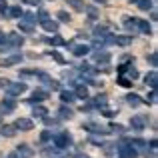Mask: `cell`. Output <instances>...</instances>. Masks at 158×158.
<instances>
[{"instance_id":"obj_20","label":"cell","mask_w":158,"mask_h":158,"mask_svg":"<svg viewBox=\"0 0 158 158\" xmlns=\"http://www.w3.org/2000/svg\"><path fill=\"white\" fill-rule=\"evenodd\" d=\"M18 30H22V32H34V24H32V22H26V20H20Z\"/></svg>"},{"instance_id":"obj_31","label":"cell","mask_w":158,"mask_h":158,"mask_svg":"<svg viewBox=\"0 0 158 158\" xmlns=\"http://www.w3.org/2000/svg\"><path fill=\"white\" fill-rule=\"evenodd\" d=\"M136 24H138V20H126V22H124V26H126V30H134Z\"/></svg>"},{"instance_id":"obj_43","label":"cell","mask_w":158,"mask_h":158,"mask_svg":"<svg viewBox=\"0 0 158 158\" xmlns=\"http://www.w3.org/2000/svg\"><path fill=\"white\" fill-rule=\"evenodd\" d=\"M6 158H20V156H18V154H16V152H12V154H8Z\"/></svg>"},{"instance_id":"obj_29","label":"cell","mask_w":158,"mask_h":158,"mask_svg":"<svg viewBox=\"0 0 158 158\" xmlns=\"http://www.w3.org/2000/svg\"><path fill=\"white\" fill-rule=\"evenodd\" d=\"M10 16H12V18H18V16H22V10H20V6L10 8Z\"/></svg>"},{"instance_id":"obj_12","label":"cell","mask_w":158,"mask_h":158,"mask_svg":"<svg viewBox=\"0 0 158 158\" xmlns=\"http://www.w3.org/2000/svg\"><path fill=\"white\" fill-rule=\"evenodd\" d=\"M144 122H146V120H144L142 116H132V120H130V124H132V128H134V130H142V128H144Z\"/></svg>"},{"instance_id":"obj_1","label":"cell","mask_w":158,"mask_h":158,"mask_svg":"<svg viewBox=\"0 0 158 158\" xmlns=\"http://www.w3.org/2000/svg\"><path fill=\"white\" fill-rule=\"evenodd\" d=\"M8 96L14 98V96H20L22 92H26V84L24 82H8Z\"/></svg>"},{"instance_id":"obj_41","label":"cell","mask_w":158,"mask_h":158,"mask_svg":"<svg viewBox=\"0 0 158 158\" xmlns=\"http://www.w3.org/2000/svg\"><path fill=\"white\" fill-rule=\"evenodd\" d=\"M150 64H156V52L150 54Z\"/></svg>"},{"instance_id":"obj_7","label":"cell","mask_w":158,"mask_h":158,"mask_svg":"<svg viewBox=\"0 0 158 158\" xmlns=\"http://www.w3.org/2000/svg\"><path fill=\"white\" fill-rule=\"evenodd\" d=\"M18 62H22V54H14L10 58H0V66H14Z\"/></svg>"},{"instance_id":"obj_13","label":"cell","mask_w":158,"mask_h":158,"mask_svg":"<svg viewBox=\"0 0 158 158\" xmlns=\"http://www.w3.org/2000/svg\"><path fill=\"white\" fill-rule=\"evenodd\" d=\"M84 128H86L88 132H102V134H108V132H110V128H102V126H98V124H92V122L86 124Z\"/></svg>"},{"instance_id":"obj_16","label":"cell","mask_w":158,"mask_h":158,"mask_svg":"<svg viewBox=\"0 0 158 158\" xmlns=\"http://www.w3.org/2000/svg\"><path fill=\"white\" fill-rule=\"evenodd\" d=\"M126 102L130 106H140V104H142V98H140L138 94H128V96H126Z\"/></svg>"},{"instance_id":"obj_45","label":"cell","mask_w":158,"mask_h":158,"mask_svg":"<svg viewBox=\"0 0 158 158\" xmlns=\"http://www.w3.org/2000/svg\"><path fill=\"white\" fill-rule=\"evenodd\" d=\"M130 2H138V0H130Z\"/></svg>"},{"instance_id":"obj_40","label":"cell","mask_w":158,"mask_h":158,"mask_svg":"<svg viewBox=\"0 0 158 158\" xmlns=\"http://www.w3.org/2000/svg\"><path fill=\"white\" fill-rule=\"evenodd\" d=\"M102 114H104V116H108V118H110V116H114V112H112V110H108V108H106V110L102 112Z\"/></svg>"},{"instance_id":"obj_18","label":"cell","mask_w":158,"mask_h":158,"mask_svg":"<svg viewBox=\"0 0 158 158\" xmlns=\"http://www.w3.org/2000/svg\"><path fill=\"white\" fill-rule=\"evenodd\" d=\"M40 24H42V28H44L46 32H56V30H58V24L52 22V20H44V22H40Z\"/></svg>"},{"instance_id":"obj_47","label":"cell","mask_w":158,"mask_h":158,"mask_svg":"<svg viewBox=\"0 0 158 158\" xmlns=\"http://www.w3.org/2000/svg\"><path fill=\"white\" fill-rule=\"evenodd\" d=\"M80 158H86V156H80Z\"/></svg>"},{"instance_id":"obj_37","label":"cell","mask_w":158,"mask_h":158,"mask_svg":"<svg viewBox=\"0 0 158 158\" xmlns=\"http://www.w3.org/2000/svg\"><path fill=\"white\" fill-rule=\"evenodd\" d=\"M58 20H60V22H68L70 16L66 14V12H58Z\"/></svg>"},{"instance_id":"obj_28","label":"cell","mask_w":158,"mask_h":158,"mask_svg":"<svg viewBox=\"0 0 158 158\" xmlns=\"http://www.w3.org/2000/svg\"><path fill=\"white\" fill-rule=\"evenodd\" d=\"M34 116L44 118V116H46V108H44V106H36V108H34Z\"/></svg>"},{"instance_id":"obj_34","label":"cell","mask_w":158,"mask_h":158,"mask_svg":"<svg viewBox=\"0 0 158 158\" xmlns=\"http://www.w3.org/2000/svg\"><path fill=\"white\" fill-rule=\"evenodd\" d=\"M36 20H38V22H44V20H48V12H46V10H40L38 16H36Z\"/></svg>"},{"instance_id":"obj_19","label":"cell","mask_w":158,"mask_h":158,"mask_svg":"<svg viewBox=\"0 0 158 158\" xmlns=\"http://www.w3.org/2000/svg\"><path fill=\"white\" fill-rule=\"evenodd\" d=\"M114 42L118 44V46H130V44H132V38H130V36H116Z\"/></svg>"},{"instance_id":"obj_27","label":"cell","mask_w":158,"mask_h":158,"mask_svg":"<svg viewBox=\"0 0 158 158\" xmlns=\"http://www.w3.org/2000/svg\"><path fill=\"white\" fill-rule=\"evenodd\" d=\"M70 116H72V110L66 108V106H62L60 108V118H70Z\"/></svg>"},{"instance_id":"obj_5","label":"cell","mask_w":158,"mask_h":158,"mask_svg":"<svg viewBox=\"0 0 158 158\" xmlns=\"http://www.w3.org/2000/svg\"><path fill=\"white\" fill-rule=\"evenodd\" d=\"M14 128H20V130H32V128H34V124H32L30 118H18L14 122Z\"/></svg>"},{"instance_id":"obj_38","label":"cell","mask_w":158,"mask_h":158,"mask_svg":"<svg viewBox=\"0 0 158 158\" xmlns=\"http://www.w3.org/2000/svg\"><path fill=\"white\" fill-rule=\"evenodd\" d=\"M102 148H104V152H106V154H112V152L116 150V146H110V144H102Z\"/></svg>"},{"instance_id":"obj_6","label":"cell","mask_w":158,"mask_h":158,"mask_svg":"<svg viewBox=\"0 0 158 158\" xmlns=\"http://www.w3.org/2000/svg\"><path fill=\"white\" fill-rule=\"evenodd\" d=\"M16 106V102L12 100V98H6V100L0 102V114H8V112H12Z\"/></svg>"},{"instance_id":"obj_44","label":"cell","mask_w":158,"mask_h":158,"mask_svg":"<svg viewBox=\"0 0 158 158\" xmlns=\"http://www.w3.org/2000/svg\"><path fill=\"white\" fill-rule=\"evenodd\" d=\"M96 2H106V0H96Z\"/></svg>"},{"instance_id":"obj_24","label":"cell","mask_w":158,"mask_h":158,"mask_svg":"<svg viewBox=\"0 0 158 158\" xmlns=\"http://www.w3.org/2000/svg\"><path fill=\"white\" fill-rule=\"evenodd\" d=\"M138 6H140V10H150L152 8V0H140Z\"/></svg>"},{"instance_id":"obj_46","label":"cell","mask_w":158,"mask_h":158,"mask_svg":"<svg viewBox=\"0 0 158 158\" xmlns=\"http://www.w3.org/2000/svg\"><path fill=\"white\" fill-rule=\"evenodd\" d=\"M0 120H2V114H0Z\"/></svg>"},{"instance_id":"obj_42","label":"cell","mask_w":158,"mask_h":158,"mask_svg":"<svg viewBox=\"0 0 158 158\" xmlns=\"http://www.w3.org/2000/svg\"><path fill=\"white\" fill-rule=\"evenodd\" d=\"M6 86H8V80H6V78H4V80H0V88H6Z\"/></svg>"},{"instance_id":"obj_10","label":"cell","mask_w":158,"mask_h":158,"mask_svg":"<svg viewBox=\"0 0 158 158\" xmlns=\"http://www.w3.org/2000/svg\"><path fill=\"white\" fill-rule=\"evenodd\" d=\"M0 134H2V136H6V138H12V136L16 134V128L12 126V124H4V126L0 128Z\"/></svg>"},{"instance_id":"obj_21","label":"cell","mask_w":158,"mask_h":158,"mask_svg":"<svg viewBox=\"0 0 158 158\" xmlns=\"http://www.w3.org/2000/svg\"><path fill=\"white\" fill-rule=\"evenodd\" d=\"M136 26H138V28H140V32H144V34H150V32H152L150 24H148L146 20H138V24H136Z\"/></svg>"},{"instance_id":"obj_4","label":"cell","mask_w":158,"mask_h":158,"mask_svg":"<svg viewBox=\"0 0 158 158\" xmlns=\"http://www.w3.org/2000/svg\"><path fill=\"white\" fill-rule=\"evenodd\" d=\"M16 154H18L20 158H32V156H34V150H32L30 146H26V144H18Z\"/></svg>"},{"instance_id":"obj_9","label":"cell","mask_w":158,"mask_h":158,"mask_svg":"<svg viewBox=\"0 0 158 158\" xmlns=\"http://www.w3.org/2000/svg\"><path fill=\"white\" fill-rule=\"evenodd\" d=\"M6 40H8V42H10L14 48H18V46H22V44H24V38H22L20 34H8Z\"/></svg>"},{"instance_id":"obj_36","label":"cell","mask_w":158,"mask_h":158,"mask_svg":"<svg viewBox=\"0 0 158 158\" xmlns=\"http://www.w3.org/2000/svg\"><path fill=\"white\" fill-rule=\"evenodd\" d=\"M6 10H8L6 0H0V14H2V16H6Z\"/></svg>"},{"instance_id":"obj_23","label":"cell","mask_w":158,"mask_h":158,"mask_svg":"<svg viewBox=\"0 0 158 158\" xmlns=\"http://www.w3.org/2000/svg\"><path fill=\"white\" fill-rule=\"evenodd\" d=\"M60 98H62V102H72L74 100V94L68 92V90H62V92H60Z\"/></svg>"},{"instance_id":"obj_11","label":"cell","mask_w":158,"mask_h":158,"mask_svg":"<svg viewBox=\"0 0 158 158\" xmlns=\"http://www.w3.org/2000/svg\"><path fill=\"white\" fill-rule=\"evenodd\" d=\"M46 98H48V92H46V90H34V92H32L30 102H40V100H46Z\"/></svg>"},{"instance_id":"obj_14","label":"cell","mask_w":158,"mask_h":158,"mask_svg":"<svg viewBox=\"0 0 158 158\" xmlns=\"http://www.w3.org/2000/svg\"><path fill=\"white\" fill-rule=\"evenodd\" d=\"M72 52H74V56H86V54L90 52V48L86 46V44H78V46L72 48Z\"/></svg>"},{"instance_id":"obj_25","label":"cell","mask_w":158,"mask_h":158,"mask_svg":"<svg viewBox=\"0 0 158 158\" xmlns=\"http://www.w3.org/2000/svg\"><path fill=\"white\" fill-rule=\"evenodd\" d=\"M66 2H70V6H72L74 10H82V8H84V4H82L80 0H66Z\"/></svg>"},{"instance_id":"obj_33","label":"cell","mask_w":158,"mask_h":158,"mask_svg":"<svg viewBox=\"0 0 158 158\" xmlns=\"http://www.w3.org/2000/svg\"><path fill=\"white\" fill-rule=\"evenodd\" d=\"M50 44H54V46H62L64 40H62V36H54V38H50Z\"/></svg>"},{"instance_id":"obj_3","label":"cell","mask_w":158,"mask_h":158,"mask_svg":"<svg viewBox=\"0 0 158 158\" xmlns=\"http://www.w3.org/2000/svg\"><path fill=\"white\" fill-rule=\"evenodd\" d=\"M70 142H72V138H70V134H66V132H62V134H58L56 138H54V144H56L58 148L70 146Z\"/></svg>"},{"instance_id":"obj_26","label":"cell","mask_w":158,"mask_h":158,"mask_svg":"<svg viewBox=\"0 0 158 158\" xmlns=\"http://www.w3.org/2000/svg\"><path fill=\"white\" fill-rule=\"evenodd\" d=\"M50 56H52V58H54V60H56V62H60V64H66L64 56H62L60 52H56V50H54V52H50Z\"/></svg>"},{"instance_id":"obj_39","label":"cell","mask_w":158,"mask_h":158,"mask_svg":"<svg viewBox=\"0 0 158 158\" xmlns=\"http://www.w3.org/2000/svg\"><path fill=\"white\" fill-rule=\"evenodd\" d=\"M20 76H24V78L26 76H36V72L34 70H20Z\"/></svg>"},{"instance_id":"obj_2","label":"cell","mask_w":158,"mask_h":158,"mask_svg":"<svg viewBox=\"0 0 158 158\" xmlns=\"http://www.w3.org/2000/svg\"><path fill=\"white\" fill-rule=\"evenodd\" d=\"M118 156L120 158H136V150L132 144L128 142H120L118 144Z\"/></svg>"},{"instance_id":"obj_32","label":"cell","mask_w":158,"mask_h":158,"mask_svg":"<svg viewBox=\"0 0 158 158\" xmlns=\"http://www.w3.org/2000/svg\"><path fill=\"white\" fill-rule=\"evenodd\" d=\"M50 138H52V132L50 130H44L42 134H40V140H42V142H48Z\"/></svg>"},{"instance_id":"obj_17","label":"cell","mask_w":158,"mask_h":158,"mask_svg":"<svg viewBox=\"0 0 158 158\" xmlns=\"http://www.w3.org/2000/svg\"><path fill=\"white\" fill-rule=\"evenodd\" d=\"M94 60H96V62H102V64H106V62H110V54L98 50L96 54H94Z\"/></svg>"},{"instance_id":"obj_22","label":"cell","mask_w":158,"mask_h":158,"mask_svg":"<svg viewBox=\"0 0 158 158\" xmlns=\"http://www.w3.org/2000/svg\"><path fill=\"white\" fill-rule=\"evenodd\" d=\"M156 78H158V74L156 72H150V74H146L144 80H146V84H150L152 88H154V86H156Z\"/></svg>"},{"instance_id":"obj_30","label":"cell","mask_w":158,"mask_h":158,"mask_svg":"<svg viewBox=\"0 0 158 158\" xmlns=\"http://www.w3.org/2000/svg\"><path fill=\"white\" fill-rule=\"evenodd\" d=\"M116 82H118L120 86H124V88H128V86H132V82L128 80V78H124V76H120V78H118V80H116Z\"/></svg>"},{"instance_id":"obj_8","label":"cell","mask_w":158,"mask_h":158,"mask_svg":"<svg viewBox=\"0 0 158 158\" xmlns=\"http://www.w3.org/2000/svg\"><path fill=\"white\" fill-rule=\"evenodd\" d=\"M118 72H120V74L128 72V76H130V78H138V70H136L134 66H126V64H120V66H118Z\"/></svg>"},{"instance_id":"obj_15","label":"cell","mask_w":158,"mask_h":158,"mask_svg":"<svg viewBox=\"0 0 158 158\" xmlns=\"http://www.w3.org/2000/svg\"><path fill=\"white\" fill-rule=\"evenodd\" d=\"M74 98H82V100H86V98H88V88H86V86H76Z\"/></svg>"},{"instance_id":"obj_35","label":"cell","mask_w":158,"mask_h":158,"mask_svg":"<svg viewBox=\"0 0 158 158\" xmlns=\"http://www.w3.org/2000/svg\"><path fill=\"white\" fill-rule=\"evenodd\" d=\"M94 104H98V106H104V104H106V96H104V94H98V98L94 100Z\"/></svg>"}]
</instances>
